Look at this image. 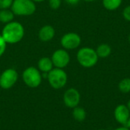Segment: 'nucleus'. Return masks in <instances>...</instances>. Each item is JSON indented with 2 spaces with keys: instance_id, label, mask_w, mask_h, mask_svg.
Here are the masks:
<instances>
[{
  "instance_id": "obj_1",
  "label": "nucleus",
  "mask_w": 130,
  "mask_h": 130,
  "mask_svg": "<svg viewBox=\"0 0 130 130\" xmlns=\"http://www.w3.org/2000/svg\"><path fill=\"white\" fill-rule=\"evenodd\" d=\"M24 27L18 21H11L5 24L1 35L7 44H16L22 40L24 37Z\"/></svg>"
},
{
  "instance_id": "obj_2",
  "label": "nucleus",
  "mask_w": 130,
  "mask_h": 130,
  "mask_svg": "<svg viewBox=\"0 0 130 130\" xmlns=\"http://www.w3.org/2000/svg\"><path fill=\"white\" fill-rule=\"evenodd\" d=\"M76 59L81 66L85 69H90L97 65L99 57L98 56L94 49L88 46H84L78 50Z\"/></svg>"
},
{
  "instance_id": "obj_3",
  "label": "nucleus",
  "mask_w": 130,
  "mask_h": 130,
  "mask_svg": "<svg viewBox=\"0 0 130 130\" xmlns=\"http://www.w3.org/2000/svg\"><path fill=\"white\" fill-rule=\"evenodd\" d=\"M50 85L55 90L63 88L68 82V75L63 69L53 68L46 75Z\"/></svg>"
},
{
  "instance_id": "obj_4",
  "label": "nucleus",
  "mask_w": 130,
  "mask_h": 130,
  "mask_svg": "<svg viewBox=\"0 0 130 130\" xmlns=\"http://www.w3.org/2000/svg\"><path fill=\"white\" fill-rule=\"evenodd\" d=\"M24 83L30 88H38L43 79L42 73L40 70L34 66H29L26 68L21 75Z\"/></svg>"
},
{
  "instance_id": "obj_5",
  "label": "nucleus",
  "mask_w": 130,
  "mask_h": 130,
  "mask_svg": "<svg viewBox=\"0 0 130 130\" xmlns=\"http://www.w3.org/2000/svg\"><path fill=\"white\" fill-rule=\"evenodd\" d=\"M37 7L32 0H14L11 10L17 16H30L34 14Z\"/></svg>"
},
{
  "instance_id": "obj_6",
  "label": "nucleus",
  "mask_w": 130,
  "mask_h": 130,
  "mask_svg": "<svg viewBox=\"0 0 130 130\" xmlns=\"http://www.w3.org/2000/svg\"><path fill=\"white\" fill-rule=\"evenodd\" d=\"M18 80V73L16 69L8 68L5 69L0 75V88L4 90L11 88Z\"/></svg>"
},
{
  "instance_id": "obj_7",
  "label": "nucleus",
  "mask_w": 130,
  "mask_h": 130,
  "mask_svg": "<svg viewBox=\"0 0 130 130\" xmlns=\"http://www.w3.org/2000/svg\"><path fill=\"white\" fill-rule=\"evenodd\" d=\"M61 46L66 50H73L78 48L82 43L81 36L75 32L65 34L60 40Z\"/></svg>"
},
{
  "instance_id": "obj_8",
  "label": "nucleus",
  "mask_w": 130,
  "mask_h": 130,
  "mask_svg": "<svg viewBox=\"0 0 130 130\" xmlns=\"http://www.w3.org/2000/svg\"><path fill=\"white\" fill-rule=\"evenodd\" d=\"M51 59L54 68L65 69L70 62L71 57L68 50L65 49H58L53 52L51 56Z\"/></svg>"
},
{
  "instance_id": "obj_9",
  "label": "nucleus",
  "mask_w": 130,
  "mask_h": 130,
  "mask_svg": "<svg viewBox=\"0 0 130 130\" xmlns=\"http://www.w3.org/2000/svg\"><path fill=\"white\" fill-rule=\"evenodd\" d=\"M62 99L66 107L70 109H73L79 105L81 101V94L76 88H70L64 92Z\"/></svg>"
},
{
  "instance_id": "obj_10",
  "label": "nucleus",
  "mask_w": 130,
  "mask_h": 130,
  "mask_svg": "<svg viewBox=\"0 0 130 130\" xmlns=\"http://www.w3.org/2000/svg\"><path fill=\"white\" fill-rule=\"evenodd\" d=\"M115 120L121 126H126L130 117V111L126 104H119L113 112Z\"/></svg>"
},
{
  "instance_id": "obj_11",
  "label": "nucleus",
  "mask_w": 130,
  "mask_h": 130,
  "mask_svg": "<svg viewBox=\"0 0 130 130\" xmlns=\"http://www.w3.org/2000/svg\"><path fill=\"white\" fill-rule=\"evenodd\" d=\"M56 34L55 28L50 24L43 26L38 32V37L42 42H49L52 40Z\"/></svg>"
},
{
  "instance_id": "obj_12",
  "label": "nucleus",
  "mask_w": 130,
  "mask_h": 130,
  "mask_svg": "<svg viewBox=\"0 0 130 130\" xmlns=\"http://www.w3.org/2000/svg\"><path fill=\"white\" fill-rule=\"evenodd\" d=\"M53 68H54V66L53 64L51 58L46 57V56L42 57L39 59L37 62V69L43 74L47 75Z\"/></svg>"
},
{
  "instance_id": "obj_13",
  "label": "nucleus",
  "mask_w": 130,
  "mask_h": 130,
  "mask_svg": "<svg viewBox=\"0 0 130 130\" xmlns=\"http://www.w3.org/2000/svg\"><path fill=\"white\" fill-rule=\"evenodd\" d=\"M98 56L101 59L109 57L112 53V47L107 43H101L95 49Z\"/></svg>"
},
{
  "instance_id": "obj_14",
  "label": "nucleus",
  "mask_w": 130,
  "mask_h": 130,
  "mask_svg": "<svg viewBox=\"0 0 130 130\" xmlns=\"http://www.w3.org/2000/svg\"><path fill=\"white\" fill-rule=\"evenodd\" d=\"M14 14L12 12L11 8L0 9V22L6 24L14 21Z\"/></svg>"
},
{
  "instance_id": "obj_15",
  "label": "nucleus",
  "mask_w": 130,
  "mask_h": 130,
  "mask_svg": "<svg viewBox=\"0 0 130 130\" xmlns=\"http://www.w3.org/2000/svg\"><path fill=\"white\" fill-rule=\"evenodd\" d=\"M72 117L75 120L78 122H83L87 117L86 110L81 107H76L72 109Z\"/></svg>"
},
{
  "instance_id": "obj_16",
  "label": "nucleus",
  "mask_w": 130,
  "mask_h": 130,
  "mask_svg": "<svg viewBox=\"0 0 130 130\" xmlns=\"http://www.w3.org/2000/svg\"><path fill=\"white\" fill-rule=\"evenodd\" d=\"M123 3V0H102L104 8L108 11H115L118 9Z\"/></svg>"
},
{
  "instance_id": "obj_17",
  "label": "nucleus",
  "mask_w": 130,
  "mask_h": 130,
  "mask_svg": "<svg viewBox=\"0 0 130 130\" xmlns=\"http://www.w3.org/2000/svg\"><path fill=\"white\" fill-rule=\"evenodd\" d=\"M118 88L120 92L127 94L130 92V78H123L118 84Z\"/></svg>"
},
{
  "instance_id": "obj_18",
  "label": "nucleus",
  "mask_w": 130,
  "mask_h": 130,
  "mask_svg": "<svg viewBox=\"0 0 130 130\" xmlns=\"http://www.w3.org/2000/svg\"><path fill=\"white\" fill-rule=\"evenodd\" d=\"M14 0H0V9L11 8Z\"/></svg>"
},
{
  "instance_id": "obj_19",
  "label": "nucleus",
  "mask_w": 130,
  "mask_h": 130,
  "mask_svg": "<svg viewBox=\"0 0 130 130\" xmlns=\"http://www.w3.org/2000/svg\"><path fill=\"white\" fill-rule=\"evenodd\" d=\"M62 4V0H49V5L50 7L53 9H58Z\"/></svg>"
},
{
  "instance_id": "obj_20",
  "label": "nucleus",
  "mask_w": 130,
  "mask_h": 130,
  "mask_svg": "<svg viewBox=\"0 0 130 130\" xmlns=\"http://www.w3.org/2000/svg\"><path fill=\"white\" fill-rule=\"evenodd\" d=\"M122 14H123V18H124L126 21H129L130 22V5H126V6L123 8V12H122Z\"/></svg>"
},
{
  "instance_id": "obj_21",
  "label": "nucleus",
  "mask_w": 130,
  "mask_h": 130,
  "mask_svg": "<svg viewBox=\"0 0 130 130\" xmlns=\"http://www.w3.org/2000/svg\"><path fill=\"white\" fill-rule=\"evenodd\" d=\"M6 46H7V43L3 39L2 36L0 34V57L5 53L6 50Z\"/></svg>"
},
{
  "instance_id": "obj_22",
  "label": "nucleus",
  "mask_w": 130,
  "mask_h": 130,
  "mask_svg": "<svg viewBox=\"0 0 130 130\" xmlns=\"http://www.w3.org/2000/svg\"><path fill=\"white\" fill-rule=\"evenodd\" d=\"M80 1L81 0H65V2L70 5H76L79 3Z\"/></svg>"
},
{
  "instance_id": "obj_23",
  "label": "nucleus",
  "mask_w": 130,
  "mask_h": 130,
  "mask_svg": "<svg viewBox=\"0 0 130 130\" xmlns=\"http://www.w3.org/2000/svg\"><path fill=\"white\" fill-rule=\"evenodd\" d=\"M114 130H130V129L126 126H120L116 128Z\"/></svg>"
},
{
  "instance_id": "obj_24",
  "label": "nucleus",
  "mask_w": 130,
  "mask_h": 130,
  "mask_svg": "<svg viewBox=\"0 0 130 130\" xmlns=\"http://www.w3.org/2000/svg\"><path fill=\"white\" fill-rule=\"evenodd\" d=\"M34 2H35V3H39V2H43V1H45V0H32Z\"/></svg>"
},
{
  "instance_id": "obj_25",
  "label": "nucleus",
  "mask_w": 130,
  "mask_h": 130,
  "mask_svg": "<svg viewBox=\"0 0 130 130\" xmlns=\"http://www.w3.org/2000/svg\"><path fill=\"white\" fill-rule=\"evenodd\" d=\"M126 106H127L128 109L129 110V111H130V99L128 101V102H127V104H126Z\"/></svg>"
},
{
  "instance_id": "obj_26",
  "label": "nucleus",
  "mask_w": 130,
  "mask_h": 130,
  "mask_svg": "<svg viewBox=\"0 0 130 130\" xmlns=\"http://www.w3.org/2000/svg\"><path fill=\"white\" fill-rule=\"evenodd\" d=\"M84 1L86 2H96L98 0H84Z\"/></svg>"
},
{
  "instance_id": "obj_27",
  "label": "nucleus",
  "mask_w": 130,
  "mask_h": 130,
  "mask_svg": "<svg viewBox=\"0 0 130 130\" xmlns=\"http://www.w3.org/2000/svg\"><path fill=\"white\" fill-rule=\"evenodd\" d=\"M126 126H127V127H129V128L130 129V117H129V120H128L127 124H126Z\"/></svg>"
},
{
  "instance_id": "obj_28",
  "label": "nucleus",
  "mask_w": 130,
  "mask_h": 130,
  "mask_svg": "<svg viewBox=\"0 0 130 130\" xmlns=\"http://www.w3.org/2000/svg\"><path fill=\"white\" fill-rule=\"evenodd\" d=\"M128 40H129V43L130 44V34H129V37H128Z\"/></svg>"
},
{
  "instance_id": "obj_29",
  "label": "nucleus",
  "mask_w": 130,
  "mask_h": 130,
  "mask_svg": "<svg viewBox=\"0 0 130 130\" xmlns=\"http://www.w3.org/2000/svg\"><path fill=\"white\" fill-rule=\"evenodd\" d=\"M98 130H107V129H98Z\"/></svg>"
}]
</instances>
